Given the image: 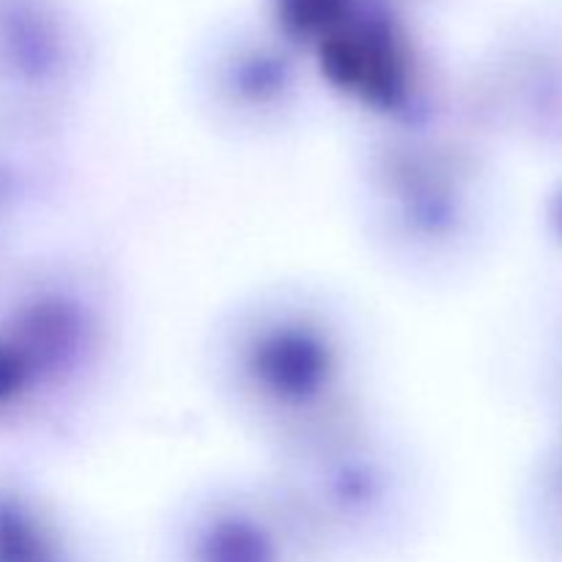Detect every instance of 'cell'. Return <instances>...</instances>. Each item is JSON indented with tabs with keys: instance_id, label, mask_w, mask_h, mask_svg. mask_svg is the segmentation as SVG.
<instances>
[{
	"instance_id": "7a4b0ae2",
	"label": "cell",
	"mask_w": 562,
	"mask_h": 562,
	"mask_svg": "<svg viewBox=\"0 0 562 562\" xmlns=\"http://www.w3.org/2000/svg\"><path fill=\"white\" fill-rule=\"evenodd\" d=\"M373 3H379V5H387V9H395V11H401V14H409V11H415V9H423V5L434 3V0H373Z\"/></svg>"
},
{
	"instance_id": "6da1fadb",
	"label": "cell",
	"mask_w": 562,
	"mask_h": 562,
	"mask_svg": "<svg viewBox=\"0 0 562 562\" xmlns=\"http://www.w3.org/2000/svg\"><path fill=\"white\" fill-rule=\"evenodd\" d=\"M93 60V31L82 0H0V132L82 82Z\"/></svg>"
}]
</instances>
